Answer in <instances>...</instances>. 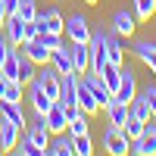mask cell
Returning <instances> with one entry per match:
<instances>
[{
  "instance_id": "9a60e30c",
  "label": "cell",
  "mask_w": 156,
  "mask_h": 156,
  "mask_svg": "<svg viewBox=\"0 0 156 156\" xmlns=\"http://www.w3.org/2000/svg\"><path fill=\"white\" fill-rule=\"evenodd\" d=\"M134 28H137V25H134V16H131V12L119 9V12L112 16V31H115V34H122V37H131V34H134Z\"/></svg>"
},
{
  "instance_id": "9c48e42d",
  "label": "cell",
  "mask_w": 156,
  "mask_h": 156,
  "mask_svg": "<svg viewBox=\"0 0 156 156\" xmlns=\"http://www.w3.org/2000/svg\"><path fill=\"white\" fill-rule=\"evenodd\" d=\"M3 31H6L9 47H22V44H25V22H22L19 16H6V19H3Z\"/></svg>"
},
{
  "instance_id": "7c38bea8",
  "label": "cell",
  "mask_w": 156,
  "mask_h": 156,
  "mask_svg": "<svg viewBox=\"0 0 156 156\" xmlns=\"http://www.w3.org/2000/svg\"><path fill=\"white\" fill-rule=\"evenodd\" d=\"M106 115H109V125H115V128H125V122H128V115H131V109H128V103H122V100H109V106H106Z\"/></svg>"
},
{
  "instance_id": "8fae6325",
  "label": "cell",
  "mask_w": 156,
  "mask_h": 156,
  "mask_svg": "<svg viewBox=\"0 0 156 156\" xmlns=\"http://www.w3.org/2000/svg\"><path fill=\"white\" fill-rule=\"evenodd\" d=\"M75 103L81 106V112L84 115H94L100 106H97V100H94V94H90V87H87V81L84 78H78V97H75Z\"/></svg>"
},
{
  "instance_id": "8992f818",
  "label": "cell",
  "mask_w": 156,
  "mask_h": 156,
  "mask_svg": "<svg viewBox=\"0 0 156 156\" xmlns=\"http://www.w3.org/2000/svg\"><path fill=\"white\" fill-rule=\"evenodd\" d=\"M69 56H72V69H75V75L90 72V47H87V44L72 41V44H69Z\"/></svg>"
},
{
  "instance_id": "d590c367",
  "label": "cell",
  "mask_w": 156,
  "mask_h": 156,
  "mask_svg": "<svg viewBox=\"0 0 156 156\" xmlns=\"http://www.w3.org/2000/svg\"><path fill=\"white\" fill-rule=\"evenodd\" d=\"M6 19V6H3V0H0V22Z\"/></svg>"
},
{
  "instance_id": "e575fe53",
  "label": "cell",
  "mask_w": 156,
  "mask_h": 156,
  "mask_svg": "<svg viewBox=\"0 0 156 156\" xmlns=\"http://www.w3.org/2000/svg\"><path fill=\"white\" fill-rule=\"evenodd\" d=\"M37 37H41L37 22H34V19H31V22H25V44H28V41H37Z\"/></svg>"
},
{
  "instance_id": "6da1fadb",
  "label": "cell",
  "mask_w": 156,
  "mask_h": 156,
  "mask_svg": "<svg viewBox=\"0 0 156 156\" xmlns=\"http://www.w3.org/2000/svg\"><path fill=\"white\" fill-rule=\"evenodd\" d=\"M103 147H106L112 156H125V153H131V137H128L122 128L109 125L106 131H103Z\"/></svg>"
},
{
  "instance_id": "5b68a950",
  "label": "cell",
  "mask_w": 156,
  "mask_h": 156,
  "mask_svg": "<svg viewBox=\"0 0 156 156\" xmlns=\"http://www.w3.org/2000/svg\"><path fill=\"white\" fill-rule=\"evenodd\" d=\"M37 28H41V34L44 31H50V34H62L66 31V19H62V12L56 9V6H50L47 12H37Z\"/></svg>"
},
{
  "instance_id": "277c9868",
  "label": "cell",
  "mask_w": 156,
  "mask_h": 156,
  "mask_svg": "<svg viewBox=\"0 0 156 156\" xmlns=\"http://www.w3.org/2000/svg\"><path fill=\"white\" fill-rule=\"evenodd\" d=\"M62 34H69V41H81V44H87L90 41V25H87V19L81 16V12H72V16L66 19V31Z\"/></svg>"
},
{
  "instance_id": "5bb4252c",
  "label": "cell",
  "mask_w": 156,
  "mask_h": 156,
  "mask_svg": "<svg viewBox=\"0 0 156 156\" xmlns=\"http://www.w3.org/2000/svg\"><path fill=\"white\" fill-rule=\"evenodd\" d=\"M47 156H75V144L69 134H53V140H50L47 147Z\"/></svg>"
},
{
  "instance_id": "30bf717a",
  "label": "cell",
  "mask_w": 156,
  "mask_h": 156,
  "mask_svg": "<svg viewBox=\"0 0 156 156\" xmlns=\"http://www.w3.org/2000/svg\"><path fill=\"white\" fill-rule=\"evenodd\" d=\"M134 97H137V81H134V72L122 66V81H119V90H115V100L131 103Z\"/></svg>"
},
{
  "instance_id": "d6a6232c",
  "label": "cell",
  "mask_w": 156,
  "mask_h": 156,
  "mask_svg": "<svg viewBox=\"0 0 156 156\" xmlns=\"http://www.w3.org/2000/svg\"><path fill=\"white\" fill-rule=\"evenodd\" d=\"M37 41H41L47 50H56V47H62V34H50V31H44Z\"/></svg>"
},
{
  "instance_id": "52a82bcc",
  "label": "cell",
  "mask_w": 156,
  "mask_h": 156,
  "mask_svg": "<svg viewBox=\"0 0 156 156\" xmlns=\"http://www.w3.org/2000/svg\"><path fill=\"white\" fill-rule=\"evenodd\" d=\"M84 81H87V87H90V94H94L97 106H100V109H106V106H109V100H112V90L103 84V78L94 72V75H84Z\"/></svg>"
},
{
  "instance_id": "484cf974",
  "label": "cell",
  "mask_w": 156,
  "mask_h": 156,
  "mask_svg": "<svg viewBox=\"0 0 156 156\" xmlns=\"http://www.w3.org/2000/svg\"><path fill=\"white\" fill-rule=\"evenodd\" d=\"M22 94H25V84H22V81H9V78H6V87H3V97H0V100L22 103Z\"/></svg>"
},
{
  "instance_id": "4316f807",
  "label": "cell",
  "mask_w": 156,
  "mask_h": 156,
  "mask_svg": "<svg viewBox=\"0 0 156 156\" xmlns=\"http://www.w3.org/2000/svg\"><path fill=\"white\" fill-rule=\"evenodd\" d=\"M69 137H72V134H69ZM72 144H75V156H90V153H94V144H90V134H87V131H84V134H75Z\"/></svg>"
},
{
  "instance_id": "ac0fdd59",
  "label": "cell",
  "mask_w": 156,
  "mask_h": 156,
  "mask_svg": "<svg viewBox=\"0 0 156 156\" xmlns=\"http://www.w3.org/2000/svg\"><path fill=\"white\" fill-rule=\"evenodd\" d=\"M25 47V56H28L34 66H44V62H50V53H53V50H47L41 41H28V44H22Z\"/></svg>"
},
{
  "instance_id": "83f0119b",
  "label": "cell",
  "mask_w": 156,
  "mask_h": 156,
  "mask_svg": "<svg viewBox=\"0 0 156 156\" xmlns=\"http://www.w3.org/2000/svg\"><path fill=\"white\" fill-rule=\"evenodd\" d=\"M12 153H19V156H44V150H41V147H34L28 137H19V144L12 147Z\"/></svg>"
},
{
  "instance_id": "4dcf8cb0",
  "label": "cell",
  "mask_w": 156,
  "mask_h": 156,
  "mask_svg": "<svg viewBox=\"0 0 156 156\" xmlns=\"http://www.w3.org/2000/svg\"><path fill=\"white\" fill-rule=\"evenodd\" d=\"M144 125H147V122H140V119H134V115H128V122H125V128H122V131L134 140V137H140V134H144Z\"/></svg>"
},
{
  "instance_id": "7a4b0ae2",
  "label": "cell",
  "mask_w": 156,
  "mask_h": 156,
  "mask_svg": "<svg viewBox=\"0 0 156 156\" xmlns=\"http://www.w3.org/2000/svg\"><path fill=\"white\" fill-rule=\"evenodd\" d=\"M87 47H90V72H103V66L109 62V56H106V31H94L90 34V41H87Z\"/></svg>"
},
{
  "instance_id": "74e56055",
  "label": "cell",
  "mask_w": 156,
  "mask_h": 156,
  "mask_svg": "<svg viewBox=\"0 0 156 156\" xmlns=\"http://www.w3.org/2000/svg\"><path fill=\"white\" fill-rule=\"evenodd\" d=\"M0 25H3V22H0Z\"/></svg>"
},
{
  "instance_id": "ba28073f",
  "label": "cell",
  "mask_w": 156,
  "mask_h": 156,
  "mask_svg": "<svg viewBox=\"0 0 156 156\" xmlns=\"http://www.w3.org/2000/svg\"><path fill=\"white\" fill-rule=\"evenodd\" d=\"M28 87H31V94H28V100H31V109H34V115H47V109L53 106L56 100H50V94H47V90H44L41 84H37V81H31Z\"/></svg>"
},
{
  "instance_id": "cb8c5ba5",
  "label": "cell",
  "mask_w": 156,
  "mask_h": 156,
  "mask_svg": "<svg viewBox=\"0 0 156 156\" xmlns=\"http://www.w3.org/2000/svg\"><path fill=\"white\" fill-rule=\"evenodd\" d=\"M128 109H131V115H134V119H140V122H150V119H153V112H150V106L144 103V97H140V94L128 103Z\"/></svg>"
},
{
  "instance_id": "1f68e13d",
  "label": "cell",
  "mask_w": 156,
  "mask_h": 156,
  "mask_svg": "<svg viewBox=\"0 0 156 156\" xmlns=\"http://www.w3.org/2000/svg\"><path fill=\"white\" fill-rule=\"evenodd\" d=\"M87 131V115L81 112V115H75V119H69V134L75 137V134H84Z\"/></svg>"
},
{
  "instance_id": "d4e9b609",
  "label": "cell",
  "mask_w": 156,
  "mask_h": 156,
  "mask_svg": "<svg viewBox=\"0 0 156 156\" xmlns=\"http://www.w3.org/2000/svg\"><path fill=\"white\" fill-rule=\"evenodd\" d=\"M34 75H37V72H34V62L25 56V53H19V81H22V84H31Z\"/></svg>"
},
{
  "instance_id": "603a6c76",
  "label": "cell",
  "mask_w": 156,
  "mask_h": 156,
  "mask_svg": "<svg viewBox=\"0 0 156 156\" xmlns=\"http://www.w3.org/2000/svg\"><path fill=\"white\" fill-rule=\"evenodd\" d=\"M106 56H109V62H115V66L125 62V53H122V44H119V37H115V31H106Z\"/></svg>"
},
{
  "instance_id": "d6986e66",
  "label": "cell",
  "mask_w": 156,
  "mask_h": 156,
  "mask_svg": "<svg viewBox=\"0 0 156 156\" xmlns=\"http://www.w3.org/2000/svg\"><path fill=\"white\" fill-rule=\"evenodd\" d=\"M50 66H53L59 75H69V72H75V69H72V56H69V47H56L53 53H50Z\"/></svg>"
},
{
  "instance_id": "836d02e7",
  "label": "cell",
  "mask_w": 156,
  "mask_h": 156,
  "mask_svg": "<svg viewBox=\"0 0 156 156\" xmlns=\"http://www.w3.org/2000/svg\"><path fill=\"white\" fill-rule=\"evenodd\" d=\"M140 97H144V103L150 106L153 119H156V84H150V87H147V90H144V94H140Z\"/></svg>"
},
{
  "instance_id": "f1b7e54d",
  "label": "cell",
  "mask_w": 156,
  "mask_h": 156,
  "mask_svg": "<svg viewBox=\"0 0 156 156\" xmlns=\"http://www.w3.org/2000/svg\"><path fill=\"white\" fill-rule=\"evenodd\" d=\"M16 16H19L22 22L37 19V3H34V0H19V12H16Z\"/></svg>"
},
{
  "instance_id": "2e32d148",
  "label": "cell",
  "mask_w": 156,
  "mask_h": 156,
  "mask_svg": "<svg viewBox=\"0 0 156 156\" xmlns=\"http://www.w3.org/2000/svg\"><path fill=\"white\" fill-rule=\"evenodd\" d=\"M134 56L144 62V66H150V72H153V78H156V44L137 41V44H134Z\"/></svg>"
},
{
  "instance_id": "7402d4cb",
  "label": "cell",
  "mask_w": 156,
  "mask_h": 156,
  "mask_svg": "<svg viewBox=\"0 0 156 156\" xmlns=\"http://www.w3.org/2000/svg\"><path fill=\"white\" fill-rule=\"evenodd\" d=\"M0 75L9 78V81H19V50H6V59H3V69H0Z\"/></svg>"
},
{
  "instance_id": "f546056e",
  "label": "cell",
  "mask_w": 156,
  "mask_h": 156,
  "mask_svg": "<svg viewBox=\"0 0 156 156\" xmlns=\"http://www.w3.org/2000/svg\"><path fill=\"white\" fill-rule=\"evenodd\" d=\"M156 12V0H134V16L137 19H153Z\"/></svg>"
},
{
  "instance_id": "ffe728a7",
  "label": "cell",
  "mask_w": 156,
  "mask_h": 156,
  "mask_svg": "<svg viewBox=\"0 0 156 156\" xmlns=\"http://www.w3.org/2000/svg\"><path fill=\"white\" fill-rule=\"evenodd\" d=\"M0 112H3V119L25 128V112H22V103H12V100H0Z\"/></svg>"
},
{
  "instance_id": "3957f363",
  "label": "cell",
  "mask_w": 156,
  "mask_h": 156,
  "mask_svg": "<svg viewBox=\"0 0 156 156\" xmlns=\"http://www.w3.org/2000/svg\"><path fill=\"white\" fill-rule=\"evenodd\" d=\"M41 122H44V128L50 131V137H53V134H66V131H69V115H66V109H62V103H59V100L47 109V115H41Z\"/></svg>"
},
{
  "instance_id": "e0dca14e",
  "label": "cell",
  "mask_w": 156,
  "mask_h": 156,
  "mask_svg": "<svg viewBox=\"0 0 156 156\" xmlns=\"http://www.w3.org/2000/svg\"><path fill=\"white\" fill-rule=\"evenodd\" d=\"M19 137H22V128L12 125V122H6L3 128H0V150H3V153H12V147L19 144Z\"/></svg>"
},
{
  "instance_id": "4fadbf2b",
  "label": "cell",
  "mask_w": 156,
  "mask_h": 156,
  "mask_svg": "<svg viewBox=\"0 0 156 156\" xmlns=\"http://www.w3.org/2000/svg\"><path fill=\"white\" fill-rule=\"evenodd\" d=\"M25 137H28V140H31L34 147H41V150H44V156H47V147H50V131L44 128L41 115H37V122H34V125L28 128V131H25Z\"/></svg>"
},
{
  "instance_id": "44dd1931",
  "label": "cell",
  "mask_w": 156,
  "mask_h": 156,
  "mask_svg": "<svg viewBox=\"0 0 156 156\" xmlns=\"http://www.w3.org/2000/svg\"><path fill=\"white\" fill-rule=\"evenodd\" d=\"M100 78H103V84H106V87L112 90V97H115V90H119V81H122V66H115V62H106V66H103V72H100Z\"/></svg>"
},
{
  "instance_id": "8d00e7d4",
  "label": "cell",
  "mask_w": 156,
  "mask_h": 156,
  "mask_svg": "<svg viewBox=\"0 0 156 156\" xmlns=\"http://www.w3.org/2000/svg\"><path fill=\"white\" fill-rule=\"evenodd\" d=\"M84 3H100V0H84Z\"/></svg>"
}]
</instances>
